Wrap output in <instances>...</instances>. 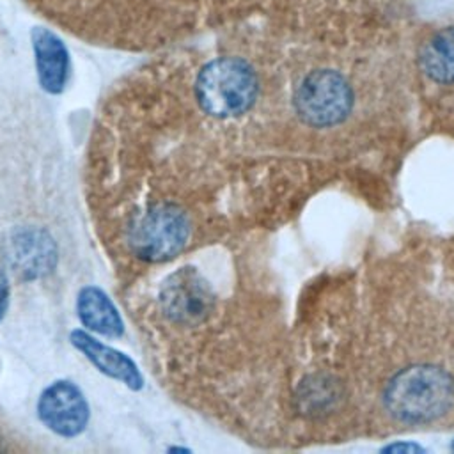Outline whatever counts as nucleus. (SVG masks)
Returning a JSON list of instances; mask_svg holds the SVG:
<instances>
[{
    "instance_id": "7",
    "label": "nucleus",
    "mask_w": 454,
    "mask_h": 454,
    "mask_svg": "<svg viewBox=\"0 0 454 454\" xmlns=\"http://www.w3.org/2000/svg\"><path fill=\"white\" fill-rule=\"evenodd\" d=\"M34 51L37 76L48 92H60L67 80L69 59L66 46L59 37L44 28L34 32Z\"/></svg>"
},
{
    "instance_id": "9",
    "label": "nucleus",
    "mask_w": 454,
    "mask_h": 454,
    "mask_svg": "<svg viewBox=\"0 0 454 454\" xmlns=\"http://www.w3.org/2000/svg\"><path fill=\"white\" fill-rule=\"evenodd\" d=\"M7 294H9L7 278H5V275L0 271V316L4 314V309H5V303H7Z\"/></svg>"
},
{
    "instance_id": "2",
    "label": "nucleus",
    "mask_w": 454,
    "mask_h": 454,
    "mask_svg": "<svg viewBox=\"0 0 454 454\" xmlns=\"http://www.w3.org/2000/svg\"><path fill=\"white\" fill-rule=\"evenodd\" d=\"M195 220L170 202H151L131 213L124 223V247L140 262H165L177 257L192 241Z\"/></svg>"
},
{
    "instance_id": "4",
    "label": "nucleus",
    "mask_w": 454,
    "mask_h": 454,
    "mask_svg": "<svg viewBox=\"0 0 454 454\" xmlns=\"http://www.w3.org/2000/svg\"><path fill=\"white\" fill-rule=\"evenodd\" d=\"M37 417L55 434L74 438L89 424V404L74 383L59 380L39 395Z\"/></svg>"
},
{
    "instance_id": "6",
    "label": "nucleus",
    "mask_w": 454,
    "mask_h": 454,
    "mask_svg": "<svg viewBox=\"0 0 454 454\" xmlns=\"http://www.w3.org/2000/svg\"><path fill=\"white\" fill-rule=\"evenodd\" d=\"M71 340L76 346L78 351H82L94 367H98L103 374L128 385L129 388H140L142 387V376L133 364L131 358H128L124 353L99 342L98 339L90 337L89 333L82 330H74L71 333Z\"/></svg>"
},
{
    "instance_id": "3",
    "label": "nucleus",
    "mask_w": 454,
    "mask_h": 454,
    "mask_svg": "<svg viewBox=\"0 0 454 454\" xmlns=\"http://www.w3.org/2000/svg\"><path fill=\"white\" fill-rule=\"evenodd\" d=\"M411 71L420 101L434 114H454V18L413 32Z\"/></svg>"
},
{
    "instance_id": "8",
    "label": "nucleus",
    "mask_w": 454,
    "mask_h": 454,
    "mask_svg": "<svg viewBox=\"0 0 454 454\" xmlns=\"http://www.w3.org/2000/svg\"><path fill=\"white\" fill-rule=\"evenodd\" d=\"M80 321L92 332L105 337H121L124 325L112 300L94 286L83 287L76 301Z\"/></svg>"
},
{
    "instance_id": "5",
    "label": "nucleus",
    "mask_w": 454,
    "mask_h": 454,
    "mask_svg": "<svg viewBox=\"0 0 454 454\" xmlns=\"http://www.w3.org/2000/svg\"><path fill=\"white\" fill-rule=\"evenodd\" d=\"M5 261L20 278H39L53 270L57 247L48 231L20 227L5 239Z\"/></svg>"
},
{
    "instance_id": "1",
    "label": "nucleus",
    "mask_w": 454,
    "mask_h": 454,
    "mask_svg": "<svg viewBox=\"0 0 454 454\" xmlns=\"http://www.w3.org/2000/svg\"><path fill=\"white\" fill-rule=\"evenodd\" d=\"M262 94V76L254 62L241 55L207 60L195 76L197 108L213 121H238L248 115Z\"/></svg>"
},
{
    "instance_id": "10",
    "label": "nucleus",
    "mask_w": 454,
    "mask_h": 454,
    "mask_svg": "<svg viewBox=\"0 0 454 454\" xmlns=\"http://www.w3.org/2000/svg\"><path fill=\"white\" fill-rule=\"evenodd\" d=\"M399 2H403V4H404V2H406V0H399Z\"/></svg>"
}]
</instances>
